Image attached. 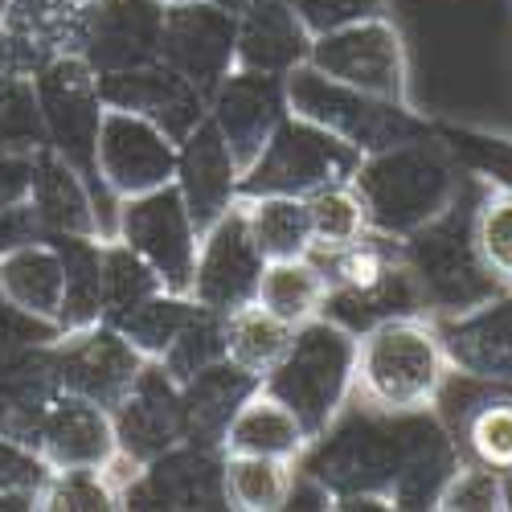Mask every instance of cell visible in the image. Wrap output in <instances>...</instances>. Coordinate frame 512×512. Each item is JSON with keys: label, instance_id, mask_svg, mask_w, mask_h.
<instances>
[{"label": "cell", "instance_id": "cell-1", "mask_svg": "<svg viewBox=\"0 0 512 512\" xmlns=\"http://www.w3.org/2000/svg\"><path fill=\"white\" fill-rule=\"evenodd\" d=\"M459 447L435 410L381 414L357 402L295 459L332 500L386 496L394 508H435L439 488L459 463Z\"/></svg>", "mask_w": 512, "mask_h": 512}, {"label": "cell", "instance_id": "cell-2", "mask_svg": "<svg viewBox=\"0 0 512 512\" xmlns=\"http://www.w3.org/2000/svg\"><path fill=\"white\" fill-rule=\"evenodd\" d=\"M451 377V361L435 316L406 312L390 316L357 336L353 398L381 414L435 410Z\"/></svg>", "mask_w": 512, "mask_h": 512}, {"label": "cell", "instance_id": "cell-3", "mask_svg": "<svg viewBox=\"0 0 512 512\" xmlns=\"http://www.w3.org/2000/svg\"><path fill=\"white\" fill-rule=\"evenodd\" d=\"M463 185L467 173L435 132L373 152L353 173V189L361 193L369 213V230L386 238H406L426 222H435L463 193Z\"/></svg>", "mask_w": 512, "mask_h": 512}, {"label": "cell", "instance_id": "cell-4", "mask_svg": "<svg viewBox=\"0 0 512 512\" xmlns=\"http://www.w3.org/2000/svg\"><path fill=\"white\" fill-rule=\"evenodd\" d=\"M467 185H472V177H467ZM467 185H463V193H467ZM463 193L435 222H426L422 230L398 238L402 263L418 287L422 312L435 316V320H451V316L472 312L500 291V283L484 271L476 238H472V218H476L480 193L472 205L463 201Z\"/></svg>", "mask_w": 512, "mask_h": 512}, {"label": "cell", "instance_id": "cell-5", "mask_svg": "<svg viewBox=\"0 0 512 512\" xmlns=\"http://www.w3.org/2000/svg\"><path fill=\"white\" fill-rule=\"evenodd\" d=\"M353 357L357 336L328 316H316L295 328L287 353L263 377V390L291 406V414L304 422L308 439H316L353 398Z\"/></svg>", "mask_w": 512, "mask_h": 512}, {"label": "cell", "instance_id": "cell-6", "mask_svg": "<svg viewBox=\"0 0 512 512\" xmlns=\"http://www.w3.org/2000/svg\"><path fill=\"white\" fill-rule=\"evenodd\" d=\"M283 87H287L291 115L324 127V132L345 140L361 156L386 152L394 144H406V140H418V136L431 132V123L418 119L410 111V103H390V99H373L365 91H353L345 82L320 74L308 62L295 66L283 78Z\"/></svg>", "mask_w": 512, "mask_h": 512}, {"label": "cell", "instance_id": "cell-7", "mask_svg": "<svg viewBox=\"0 0 512 512\" xmlns=\"http://www.w3.org/2000/svg\"><path fill=\"white\" fill-rule=\"evenodd\" d=\"M361 152L336 140L324 127L287 115L271 144L259 152L238 185V197H312L316 189L353 181L361 168Z\"/></svg>", "mask_w": 512, "mask_h": 512}, {"label": "cell", "instance_id": "cell-8", "mask_svg": "<svg viewBox=\"0 0 512 512\" xmlns=\"http://www.w3.org/2000/svg\"><path fill=\"white\" fill-rule=\"evenodd\" d=\"M33 91H37L41 123H46V148H54L99 193H107L95 173V140L107 103L99 95V74L91 70V62L82 54L58 58L33 74Z\"/></svg>", "mask_w": 512, "mask_h": 512}, {"label": "cell", "instance_id": "cell-9", "mask_svg": "<svg viewBox=\"0 0 512 512\" xmlns=\"http://www.w3.org/2000/svg\"><path fill=\"white\" fill-rule=\"evenodd\" d=\"M115 422V463L107 467L119 492L140 476V467L160 459L164 451H173L189 439L185 431V406H181V386L164 373L160 361H148L144 373L136 377V386L127 390V398L111 410Z\"/></svg>", "mask_w": 512, "mask_h": 512}, {"label": "cell", "instance_id": "cell-10", "mask_svg": "<svg viewBox=\"0 0 512 512\" xmlns=\"http://www.w3.org/2000/svg\"><path fill=\"white\" fill-rule=\"evenodd\" d=\"M50 365L58 377V390L87 398L103 410H115L127 390L136 386L148 357L107 320H95L87 328H70L50 340Z\"/></svg>", "mask_w": 512, "mask_h": 512}, {"label": "cell", "instance_id": "cell-11", "mask_svg": "<svg viewBox=\"0 0 512 512\" xmlns=\"http://www.w3.org/2000/svg\"><path fill=\"white\" fill-rule=\"evenodd\" d=\"M115 238L132 246L160 275V283L177 295H189L197 267V226L177 193V185L152 189L144 197H127L115 209Z\"/></svg>", "mask_w": 512, "mask_h": 512}, {"label": "cell", "instance_id": "cell-12", "mask_svg": "<svg viewBox=\"0 0 512 512\" xmlns=\"http://www.w3.org/2000/svg\"><path fill=\"white\" fill-rule=\"evenodd\" d=\"M308 66L373 99L406 103V46L390 17H369L312 37Z\"/></svg>", "mask_w": 512, "mask_h": 512}, {"label": "cell", "instance_id": "cell-13", "mask_svg": "<svg viewBox=\"0 0 512 512\" xmlns=\"http://www.w3.org/2000/svg\"><path fill=\"white\" fill-rule=\"evenodd\" d=\"M95 173L111 201L164 189L177 177V140L132 111L107 107L95 140Z\"/></svg>", "mask_w": 512, "mask_h": 512}, {"label": "cell", "instance_id": "cell-14", "mask_svg": "<svg viewBox=\"0 0 512 512\" xmlns=\"http://www.w3.org/2000/svg\"><path fill=\"white\" fill-rule=\"evenodd\" d=\"M99 0H0V58L17 74H37L82 54Z\"/></svg>", "mask_w": 512, "mask_h": 512}, {"label": "cell", "instance_id": "cell-15", "mask_svg": "<svg viewBox=\"0 0 512 512\" xmlns=\"http://www.w3.org/2000/svg\"><path fill=\"white\" fill-rule=\"evenodd\" d=\"M234 41H238V13L222 9L218 0L164 9L160 62L177 70L185 82H193L205 99L234 70Z\"/></svg>", "mask_w": 512, "mask_h": 512}, {"label": "cell", "instance_id": "cell-16", "mask_svg": "<svg viewBox=\"0 0 512 512\" xmlns=\"http://www.w3.org/2000/svg\"><path fill=\"white\" fill-rule=\"evenodd\" d=\"M263 275V254L250 242V230L242 222V209L234 205L222 222H213L197 242V267L189 283V300L209 312H238L254 304Z\"/></svg>", "mask_w": 512, "mask_h": 512}, {"label": "cell", "instance_id": "cell-17", "mask_svg": "<svg viewBox=\"0 0 512 512\" xmlns=\"http://www.w3.org/2000/svg\"><path fill=\"white\" fill-rule=\"evenodd\" d=\"M287 115H291L287 87H283V78H271V74L234 66L222 78V87L209 95V119L230 144L242 173L259 160V152L271 144V136L279 132V123Z\"/></svg>", "mask_w": 512, "mask_h": 512}, {"label": "cell", "instance_id": "cell-18", "mask_svg": "<svg viewBox=\"0 0 512 512\" xmlns=\"http://www.w3.org/2000/svg\"><path fill=\"white\" fill-rule=\"evenodd\" d=\"M222 463V447L181 443L140 467L123 488V508H226Z\"/></svg>", "mask_w": 512, "mask_h": 512}, {"label": "cell", "instance_id": "cell-19", "mask_svg": "<svg viewBox=\"0 0 512 512\" xmlns=\"http://www.w3.org/2000/svg\"><path fill=\"white\" fill-rule=\"evenodd\" d=\"M99 95L107 107L132 111V115L156 123L160 132L173 136L177 144L209 115V99L193 82H185L177 70H168L164 62L119 70V74H99Z\"/></svg>", "mask_w": 512, "mask_h": 512}, {"label": "cell", "instance_id": "cell-20", "mask_svg": "<svg viewBox=\"0 0 512 512\" xmlns=\"http://www.w3.org/2000/svg\"><path fill=\"white\" fill-rule=\"evenodd\" d=\"M189 218L197 234H205L213 222H222L226 213L238 205V185H242V168L222 140V132L213 127L205 115L193 132L177 144V177H173Z\"/></svg>", "mask_w": 512, "mask_h": 512}, {"label": "cell", "instance_id": "cell-21", "mask_svg": "<svg viewBox=\"0 0 512 512\" xmlns=\"http://www.w3.org/2000/svg\"><path fill=\"white\" fill-rule=\"evenodd\" d=\"M451 373L476 377L484 386H512V287H500L488 304L435 320Z\"/></svg>", "mask_w": 512, "mask_h": 512}, {"label": "cell", "instance_id": "cell-22", "mask_svg": "<svg viewBox=\"0 0 512 512\" xmlns=\"http://www.w3.org/2000/svg\"><path fill=\"white\" fill-rule=\"evenodd\" d=\"M33 164L37 168H33L29 205L41 222V234H78V238H103V242L115 238L111 213L99 209V189L70 160H62L54 148H37Z\"/></svg>", "mask_w": 512, "mask_h": 512}, {"label": "cell", "instance_id": "cell-23", "mask_svg": "<svg viewBox=\"0 0 512 512\" xmlns=\"http://www.w3.org/2000/svg\"><path fill=\"white\" fill-rule=\"evenodd\" d=\"M33 451L41 455V463H46L50 472H70V467L107 472L119 455L111 410H103L87 398H74V394H58L37 426Z\"/></svg>", "mask_w": 512, "mask_h": 512}, {"label": "cell", "instance_id": "cell-24", "mask_svg": "<svg viewBox=\"0 0 512 512\" xmlns=\"http://www.w3.org/2000/svg\"><path fill=\"white\" fill-rule=\"evenodd\" d=\"M164 5L156 0H99L82 58L95 74H119L160 62Z\"/></svg>", "mask_w": 512, "mask_h": 512}, {"label": "cell", "instance_id": "cell-25", "mask_svg": "<svg viewBox=\"0 0 512 512\" xmlns=\"http://www.w3.org/2000/svg\"><path fill=\"white\" fill-rule=\"evenodd\" d=\"M312 54V33L291 9V0H250L238 9V41L234 66L287 78L295 66H304Z\"/></svg>", "mask_w": 512, "mask_h": 512}, {"label": "cell", "instance_id": "cell-26", "mask_svg": "<svg viewBox=\"0 0 512 512\" xmlns=\"http://www.w3.org/2000/svg\"><path fill=\"white\" fill-rule=\"evenodd\" d=\"M0 295L41 324H58L66 295V263L50 238H33L0 254Z\"/></svg>", "mask_w": 512, "mask_h": 512}, {"label": "cell", "instance_id": "cell-27", "mask_svg": "<svg viewBox=\"0 0 512 512\" xmlns=\"http://www.w3.org/2000/svg\"><path fill=\"white\" fill-rule=\"evenodd\" d=\"M308 443L312 439L304 431V422L271 390H263V381H259V390L234 410L226 435H222L226 455H263V459H287V463L300 459Z\"/></svg>", "mask_w": 512, "mask_h": 512}, {"label": "cell", "instance_id": "cell-28", "mask_svg": "<svg viewBox=\"0 0 512 512\" xmlns=\"http://www.w3.org/2000/svg\"><path fill=\"white\" fill-rule=\"evenodd\" d=\"M259 390V377L238 369L234 361H218L189 381H181V406H185V443L222 447V435L234 418V410Z\"/></svg>", "mask_w": 512, "mask_h": 512}, {"label": "cell", "instance_id": "cell-29", "mask_svg": "<svg viewBox=\"0 0 512 512\" xmlns=\"http://www.w3.org/2000/svg\"><path fill=\"white\" fill-rule=\"evenodd\" d=\"M58 394L62 390L50 365V345H37L17 361L0 365V435L33 447L37 426Z\"/></svg>", "mask_w": 512, "mask_h": 512}, {"label": "cell", "instance_id": "cell-30", "mask_svg": "<svg viewBox=\"0 0 512 512\" xmlns=\"http://www.w3.org/2000/svg\"><path fill=\"white\" fill-rule=\"evenodd\" d=\"M324 300H328V279H324V271H320V263L312 259V254H304V259L263 263L254 304L267 308L275 320L300 328V324L324 316Z\"/></svg>", "mask_w": 512, "mask_h": 512}, {"label": "cell", "instance_id": "cell-31", "mask_svg": "<svg viewBox=\"0 0 512 512\" xmlns=\"http://www.w3.org/2000/svg\"><path fill=\"white\" fill-rule=\"evenodd\" d=\"M238 209L250 230V242L263 254V263L312 254L304 197H238Z\"/></svg>", "mask_w": 512, "mask_h": 512}, {"label": "cell", "instance_id": "cell-32", "mask_svg": "<svg viewBox=\"0 0 512 512\" xmlns=\"http://www.w3.org/2000/svg\"><path fill=\"white\" fill-rule=\"evenodd\" d=\"M66 263V295L58 332L87 328L103 320V238H78V234H46Z\"/></svg>", "mask_w": 512, "mask_h": 512}, {"label": "cell", "instance_id": "cell-33", "mask_svg": "<svg viewBox=\"0 0 512 512\" xmlns=\"http://www.w3.org/2000/svg\"><path fill=\"white\" fill-rule=\"evenodd\" d=\"M455 447L467 451L492 472H512V394H488L476 398V406H463L459 422L447 426Z\"/></svg>", "mask_w": 512, "mask_h": 512}, {"label": "cell", "instance_id": "cell-34", "mask_svg": "<svg viewBox=\"0 0 512 512\" xmlns=\"http://www.w3.org/2000/svg\"><path fill=\"white\" fill-rule=\"evenodd\" d=\"M291 484H295V463H287V459L226 455V463H222L226 508H238V512H275V508H287Z\"/></svg>", "mask_w": 512, "mask_h": 512}, {"label": "cell", "instance_id": "cell-35", "mask_svg": "<svg viewBox=\"0 0 512 512\" xmlns=\"http://www.w3.org/2000/svg\"><path fill=\"white\" fill-rule=\"evenodd\" d=\"M291 336H295L291 324L275 320L259 304H246V308L226 316V361H234L238 369H246L263 381L279 365V357L287 353Z\"/></svg>", "mask_w": 512, "mask_h": 512}, {"label": "cell", "instance_id": "cell-36", "mask_svg": "<svg viewBox=\"0 0 512 512\" xmlns=\"http://www.w3.org/2000/svg\"><path fill=\"white\" fill-rule=\"evenodd\" d=\"M304 209H308V230H312V254L345 250L369 234V213L353 181L316 189L312 197H304Z\"/></svg>", "mask_w": 512, "mask_h": 512}, {"label": "cell", "instance_id": "cell-37", "mask_svg": "<svg viewBox=\"0 0 512 512\" xmlns=\"http://www.w3.org/2000/svg\"><path fill=\"white\" fill-rule=\"evenodd\" d=\"M160 291H168V287L132 246L119 242V238L103 242V320L107 324L119 320L123 312H132L136 304L152 300Z\"/></svg>", "mask_w": 512, "mask_h": 512}, {"label": "cell", "instance_id": "cell-38", "mask_svg": "<svg viewBox=\"0 0 512 512\" xmlns=\"http://www.w3.org/2000/svg\"><path fill=\"white\" fill-rule=\"evenodd\" d=\"M193 308L197 304L189 300V295L160 291V295H152V300L136 304L132 312H123L119 320H111V328H119L148 361H160L168 353V345L177 340V332L185 328V320L193 316Z\"/></svg>", "mask_w": 512, "mask_h": 512}, {"label": "cell", "instance_id": "cell-39", "mask_svg": "<svg viewBox=\"0 0 512 512\" xmlns=\"http://www.w3.org/2000/svg\"><path fill=\"white\" fill-rule=\"evenodd\" d=\"M218 361H226V316L197 304L193 316L185 320V328L177 332V340L168 345V353L160 357V365L181 386V381H189L193 373L218 365Z\"/></svg>", "mask_w": 512, "mask_h": 512}, {"label": "cell", "instance_id": "cell-40", "mask_svg": "<svg viewBox=\"0 0 512 512\" xmlns=\"http://www.w3.org/2000/svg\"><path fill=\"white\" fill-rule=\"evenodd\" d=\"M46 148V123H41L33 78L17 70H0V156Z\"/></svg>", "mask_w": 512, "mask_h": 512}, {"label": "cell", "instance_id": "cell-41", "mask_svg": "<svg viewBox=\"0 0 512 512\" xmlns=\"http://www.w3.org/2000/svg\"><path fill=\"white\" fill-rule=\"evenodd\" d=\"M472 238H476L484 271L500 287H512V193L508 189L480 193L476 218H472Z\"/></svg>", "mask_w": 512, "mask_h": 512}, {"label": "cell", "instance_id": "cell-42", "mask_svg": "<svg viewBox=\"0 0 512 512\" xmlns=\"http://www.w3.org/2000/svg\"><path fill=\"white\" fill-rule=\"evenodd\" d=\"M33 508H46V512H111V508H123V496H119V488L111 484L107 472H95V467H70V472H50L46 476Z\"/></svg>", "mask_w": 512, "mask_h": 512}, {"label": "cell", "instance_id": "cell-43", "mask_svg": "<svg viewBox=\"0 0 512 512\" xmlns=\"http://www.w3.org/2000/svg\"><path fill=\"white\" fill-rule=\"evenodd\" d=\"M443 144L451 148L455 164L476 185L512 193V140L508 136L472 132V127H451V132H443Z\"/></svg>", "mask_w": 512, "mask_h": 512}, {"label": "cell", "instance_id": "cell-44", "mask_svg": "<svg viewBox=\"0 0 512 512\" xmlns=\"http://www.w3.org/2000/svg\"><path fill=\"white\" fill-rule=\"evenodd\" d=\"M435 508L443 512H500L508 508L504 500V472L476 463V459H459L455 472L435 496Z\"/></svg>", "mask_w": 512, "mask_h": 512}, {"label": "cell", "instance_id": "cell-45", "mask_svg": "<svg viewBox=\"0 0 512 512\" xmlns=\"http://www.w3.org/2000/svg\"><path fill=\"white\" fill-rule=\"evenodd\" d=\"M46 476H50V467L41 463V455L29 443L0 435V496H29L37 504V492L46 484Z\"/></svg>", "mask_w": 512, "mask_h": 512}, {"label": "cell", "instance_id": "cell-46", "mask_svg": "<svg viewBox=\"0 0 512 512\" xmlns=\"http://www.w3.org/2000/svg\"><path fill=\"white\" fill-rule=\"evenodd\" d=\"M291 9L300 13L312 37H320L369 17H386V0H291Z\"/></svg>", "mask_w": 512, "mask_h": 512}, {"label": "cell", "instance_id": "cell-47", "mask_svg": "<svg viewBox=\"0 0 512 512\" xmlns=\"http://www.w3.org/2000/svg\"><path fill=\"white\" fill-rule=\"evenodd\" d=\"M58 336V324H41L25 312H17L5 295H0V365L17 361L21 353L37 349V345H50Z\"/></svg>", "mask_w": 512, "mask_h": 512}, {"label": "cell", "instance_id": "cell-48", "mask_svg": "<svg viewBox=\"0 0 512 512\" xmlns=\"http://www.w3.org/2000/svg\"><path fill=\"white\" fill-rule=\"evenodd\" d=\"M33 152H9L0 156V213L29 205L33 193Z\"/></svg>", "mask_w": 512, "mask_h": 512}, {"label": "cell", "instance_id": "cell-49", "mask_svg": "<svg viewBox=\"0 0 512 512\" xmlns=\"http://www.w3.org/2000/svg\"><path fill=\"white\" fill-rule=\"evenodd\" d=\"M33 238H46L41 234V222H37V213L33 205H17V209H5L0 213V254H9Z\"/></svg>", "mask_w": 512, "mask_h": 512}, {"label": "cell", "instance_id": "cell-50", "mask_svg": "<svg viewBox=\"0 0 512 512\" xmlns=\"http://www.w3.org/2000/svg\"><path fill=\"white\" fill-rule=\"evenodd\" d=\"M156 5H164V9H177V5H201V0H156Z\"/></svg>", "mask_w": 512, "mask_h": 512}, {"label": "cell", "instance_id": "cell-51", "mask_svg": "<svg viewBox=\"0 0 512 512\" xmlns=\"http://www.w3.org/2000/svg\"><path fill=\"white\" fill-rule=\"evenodd\" d=\"M218 5H222V9H230V13H238L242 5H250V0H218Z\"/></svg>", "mask_w": 512, "mask_h": 512}, {"label": "cell", "instance_id": "cell-52", "mask_svg": "<svg viewBox=\"0 0 512 512\" xmlns=\"http://www.w3.org/2000/svg\"><path fill=\"white\" fill-rule=\"evenodd\" d=\"M504 500H508V508H512V472L504 476Z\"/></svg>", "mask_w": 512, "mask_h": 512}]
</instances>
